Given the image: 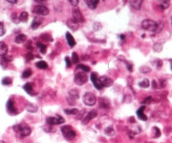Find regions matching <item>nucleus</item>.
Listing matches in <instances>:
<instances>
[{
	"label": "nucleus",
	"mask_w": 172,
	"mask_h": 143,
	"mask_svg": "<svg viewBox=\"0 0 172 143\" xmlns=\"http://www.w3.org/2000/svg\"><path fill=\"white\" fill-rule=\"evenodd\" d=\"M61 131L62 133L64 138L67 141H72L76 137L75 131L70 125H64L61 128Z\"/></svg>",
	"instance_id": "1"
},
{
	"label": "nucleus",
	"mask_w": 172,
	"mask_h": 143,
	"mask_svg": "<svg viewBox=\"0 0 172 143\" xmlns=\"http://www.w3.org/2000/svg\"><path fill=\"white\" fill-rule=\"evenodd\" d=\"M142 27L148 32H155L156 30L158 29L159 26L156 21L150 20V19H146V20H143L142 22Z\"/></svg>",
	"instance_id": "2"
},
{
	"label": "nucleus",
	"mask_w": 172,
	"mask_h": 143,
	"mask_svg": "<svg viewBox=\"0 0 172 143\" xmlns=\"http://www.w3.org/2000/svg\"><path fill=\"white\" fill-rule=\"evenodd\" d=\"M13 129L18 134H20L22 137L29 135L31 134V132H32L31 128L28 125H26V124H16V125L13 127Z\"/></svg>",
	"instance_id": "3"
},
{
	"label": "nucleus",
	"mask_w": 172,
	"mask_h": 143,
	"mask_svg": "<svg viewBox=\"0 0 172 143\" xmlns=\"http://www.w3.org/2000/svg\"><path fill=\"white\" fill-rule=\"evenodd\" d=\"M87 81H88V76L86 75V72H77L74 76V83L77 85L82 86L86 84Z\"/></svg>",
	"instance_id": "4"
},
{
	"label": "nucleus",
	"mask_w": 172,
	"mask_h": 143,
	"mask_svg": "<svg viewBox=\"0 0 172 143\" xmlns=\"http://www.w3.org/2000/svg\"><path fill=\"white\" fill-rule=\"evenodd\" d=\"M83 101L86 106H92L97 103V96L92 92H86L83 97Z\"/></svg>",
	"instance_id": "5"
},
{
	"label": "nucleus",
	"mask_w": 172,
	"mask_h": 143,
	"mask_svg": "<svg viewBox=\"0 0 172 143\" xmlns=\"http://www.w3.org/2000/svg\"><path fill=\"white\" fill-rule=\"evenodd\" d=\"M46 123L49 125H57V124H62L63 123H65V119L60 116L56 115L55 117H49L47 118Z\"/></svg>",
	"instance_id": "6"
},
{
	"label": "nucleus",
	"mask_w": 172,
	"mask_h": 143,
	"mask_svg": "<svg viewBox=\"0 0 172 143\" xmlns=\"http://www.w3.org/2000/svg\"><path fill=\"white\" fill-rule=\"evenodd\" d=\"M33 12L38 15V16H48L50 14V10H49V9L44 5H37L33 8Z\"/></svg>",
	"instance_id": "7"
},
{
	"label": "nucleus",
	"mask_w": 172,
	"mask_h": 143,
	"mask_svg": "<svg viewBox=\"0 0 172 143\" xmlns=\"http://www.w3.org/2000/svg\"><path fill=\"white\" fill-rule=\"evenodd\" d=\"M72 20L75 21L76 23H83L84 22V18L82 15V13L79 9H74L72 10Z\"/></svg>",
	"instance_id": "8"
},
{
	"label": "nucleus",
	"mask_w": 172,
	"mask_h": 143,
	"mask_svg": "<svg viewBox=\"0 0 172 143\" xmlns=\"http://www.w3.org/2000/svg\"><path fill=\"white\" fill-rule=\"evenodd\" d=\"M90 79H91V82H92V84H94V86L96 87V89H99V90H101V89H103V86L101 85L97 72H92V73H91V75H90Z\"/></svg>",
	"instance_id": "9"
},
{
	"label": "nucleus",
	"mask_w": 172,
	"mask_h": 143,
	"mask_svg": "<svg viewBox=\"0 0 172 143\" xmlns=\"http://www.w3.org/2000/svg\"><path fill=\"white\" fill-rule=\"evenodd\" d=\"M99 80L101 82V85L103 86V88L104 87H110L114 84V80L108 78V77H107V76H101L99 78Z\"/></svg>",
	"instance_id": "10"
},
{
	"label": "nucleus",
	"mask_w": 172,
	"mask_h": 143,
	"mask_svg": "<svg viewBox=\"0 0 172 143\" xmlns=\"http://www.w3.org/2000/svg\"><path fill=\"white\" fill-rule=\"evenodd\" d=\"M97 116V112L96 110L90 111V113H88L84 116V119L82 120V124H87L91 119L95 118Z\"/></svg>",
	"instance_id": "11"
},
{
	"label": "nucleus",
	"mask_w": 172,
	"mask_h": 143,
	"mask_svg": "<svg viewBox=\"0 0 172 143\" xmlns=\"http://www.w3.org/2000/svg\"><path fill=\"white\" fill-rule=\"evenodd\" d=\"M7 111L9 112V113L11 114V115H16V114L18 113L13 100H9L8 101V103H7Z\"/></svg>",
	"instance_id": "12"
},
{
	"label": "nucleus",
	"mask_w": 172,
	"mask_h": 143,
	"mask_svg": "<svg viewBox=\"0 0 172 143\" xmlns=\"http://www.w3.org/2000/svg\"><path fill=\"white\" fill-rule=\"evenodd\" d=\"M43 18L40 16H36L34 17L33 21L32 22V24H31V28L33 30H36L38 28L39 26L41 25L43 23Z\"/></svg>",
	"instance_id": "13"
},
{
	"label": "nucleus",
	"mask_w": 172,
	"mask_h": 143,
	"mask_svg": "<svg viewBox=\"0 0 172 143\" xmlns=\"http://www.w3.org/2000/svg\"><path fill=\"white\" fill-rule=\"evenodd\" d=\"M143 1L144 0H130V5L132 9H134L135 10H138L142 7Z\"/></svg>",
	"instance_id": "14"
},
{
	"label": "nucleus",
	"mask_w": 172,
	"mask_h": 143,
	"mask_svg": "<svg viewBox=\"0 0 172 143\" xmlns=\"http://www.w3.org/2000/svg\"><path fill=\"white\" fill-rule=\"evenodd\" d=\"M89 8L90 9H96L100 0H84Z\"/></svg>",
	"instance_id": "15"
},
{
	"label": "nucleus",
	"mask_w": 172,
	"mask_h": 143,
	"mask_svg": "<svg viewBox=\"0 0 172 143\" xmlns=\"http://www.w3.org/2000/svg\"><path fill=\"white\" fill-rule=\"evenodd\" d=\"M145 108H146V106H141L138 109V111L136 112V114H137L138 118H140L141 120H143V121H146L147 119V116L144 114V110H145Z\"/></svg>",
	"instance_id": "16"
},
{
	"label": "nucleus",
	"mask_w": 172,
	"mask_h": 143,
	"mask_svg": "<svg viewBox=\"0 0 172 143\" xmlns=\"http://www.w3.org/2000/svg\"><path fill=\"white\" fill-rule=\"evenodd\" d=\"M68 96H69L68 97L72 99V100H77V99L79 98V92L78 89H71V90L68 92Z\"/></svg>",
	"instance_id": "17"
},
{
	"label": "nucleus",
	"mask_w": 172,
	"mask_h": 143,
	"mask_svg": "<svg viewBox=\"0 0 172 143\" xmlns=\"http://www.w3.org/2000/svg\"><path fill=\"white\" fill-rule=\"evenodd\" d=\"M157 2L161 9H166L170 6V0H157Z\"/></svg>",
	"instance_id": "18"
},
{
	"label": "nucleus",
	"mask_w": 172,
	"mask_h": 143,
	"mask_svg": "<svg viewBox=\"0 0 172 143\" xmlns=\"http://www.w3.org/2000/svg\"><path fill=\"white\" fill-rule=\"evenodd\" d=\"M66 38H67V41L68 43V44H69V46L72 47V48L73 46H75V39H74V38L72 37V35L70 33L67 32V33H66Z\"/></svg>",
	"instance_id": "19"
},
{
	"label": "nucleus",
	"mask_w": 172,
	"mask_h": 143,
	"mask_svg": "<svg viewBox=\"0 0 172 143\" xmlns=\"http://www.w3.org/2000/svg\"><path fill=\"white\" fill-rule=\"evenodd\" d=\"M8 53V46L4 42H0V56H4Z\"/></svg>",
	"instance_id": "20"
},
{
	"label": "nucleus",
	"mask_w": 172,
	"mask_h": 143,
	"mask_svg": "<svg viewBox=\"0 0 172 143\" xmlns=\"http://www.w3.org/2000/svg\"><path fill=\"white\" fill-rule=\"evenodd\" d=\"M23 89H24V90H25L26 92L27 93V94H29V95H31V96H34V95H35V92L33 91V86H32V84H30V83H26V84L23 86Z\"/></svg>",
	"instance_id": "21"
},
{
	"label": "nucleus",
	"mask_w": 172,
	"mask_h": 143,
	"mask_svg": "<svg viewBox=\"0 0 172 143\" xmlns=\"http://www.w3.org/2000/svg\"><path fill=\"white\" fill-rule=\"evenodd\" d=\"M26 39V35L21 33V34H19V35H17L16 37L15 42L16 43V44H22L23 42H25Z\"/></svg>",
	"instance_id": "22"
},
{
	"label": "nucleus",
	"mask_w": 172,
	"mask_h": 143,
	"mask_svg": "<svg viewBox=\"0 0 172 143\" xmlns=\"http://www.w3.org/2000/svg\"><path fill=\"white\" fill-rule=\"evenodd\" d=\"M105 134L107 136H110V137H112V136H114L115 135V131H114V129L113 127H107V128H106L105 129Z\"/></svg>",
	"instance_id": "23"
},
{
	"label": "nucleus",
	"mask_w": 172,
	"mask_h": 143,
	"mask_svg": "<svg viewBox=\"0 0 172 143\" xmlns=\"http://www.w3.org/2000/svg\"><path fill=\"white\" fill-rule=\"evenodd\" d=\"M64 113L67 115H76L79 113V111L77 108H72V109H65Z\"/></svg>",
	"instance_id": "24"
},
{
	"label": "nucleus",
	"mask_w": 172,
	"mask_h": 143,
	"mask_svg": "<svg viewBox=\"0 0 172 143\" xmlns=\"http://www.w3.org/2000/svg\"><path fill=\"white\" fill-rule=\"evenodd\" d=\"M36 67L39 69H47L48 68V64L44 61H39L36 63Z\"/></svg>",
	"instance_id": "25"
},
{
	"label": "nucleus",
	"mask_w": 172,
	"mask_h": 143,
	"mask_svg": "<svg viewBox=\"0 0 172 143\" xmlns=\"http://www.w3.org/2000/svg\"><path fill=\"white\" fill-rule=\"evenodd\" d=\"M19 20L21 22H26V21H28V14H27V12L21 13L20 17H19Z\"/></svg>",
	"instance_id": "26"
},
{
	"label": "nucleus",
	"mask_w": 172,
	"mask_h": 143,
	"mask_svg": "<svg viewBox=\"0 0 172 143\" xmlns=\"http://www.w3.org/2000/svg\"><path fill=\"white\" fill-rule=\"evenodd\" d=\"M37 46L38 47L39 51H40V52H41L42 54H45V53H46L47 47L45 44H44L42 43H37Z\"/></svg>",
	"instance_id": "27"
},
{
	"label": "nucleus",
	"mask_w": 172,
	"mask_h": 143,
	"mask_svg": "<svg viewBox=\"0 0 172 143\" xmlns=\"http://www.w3.org/2000/svg\"><path fill=\"white\" fill-rule=\"evenodd\" d=\"M138 85L140 87H142V88H147V87H149L150 83H149V80L147 79V78H144L142 82L139 83Z\"/></svg>",
	"instance_id": "28"
},
{
	"label": "nucleus",
	"mask_w": 172,
	"mask_h": 143,
	"mask_svg": "<svg viewBox=\"0 0 172 143\" xmlns=\"http://www.w3.org/2000/svg\"><path fill=\"white\" fill-rule=\"evenodd\" d=\"M77 68H78V69H81V70L84 72H90V67L86 66V65H84V64H80V65H79V66L77 67Z\"/></svg>",
	"instance_id": "29"
},
{
	"label": "nucleus",
	"mask_w": 172,
	"mask_h": 143,
	"mask_svg": "<svg viewBox=\"0 0 172 143\" xmlns=\"http://www.w3.org/2000/svg\"><path fill=\"white\" fill-rule=\"evenodd\" d=\"M8 63L9 61L5 59V57L4 56H2L1 58H0V65L3 67L4 68H7V66H8Z\"/></svg>",
	"instance_id": "30"
},
{
	"label": "nucleus",
	"mask_w": 172,
	"mask_h": 143,
	"mask_svg": "<svg viewBox=\"0 0 172 143\" xmlns=\"http://www.w3.org/2000/svg\"><path fill=\"white\" fill-rule=\"evenodd\" d=\"M26 109L28 112H32V113H36L37 112V109L38 107L36 106L33 105V104H28L27 106H26Z\"/></svg>",
	"instance_id": "31"
},
{
	"label": "nucleus",
	"mask_w": 172,
	"mask_h": 143,
	"mask_svg": "<svg viewBox=\"0 0 172 143\" xmlns=\"http://www.w3.org/2000/svg\"><path fill=\"white\" fill-rule=\"evenodd\" d=\"M72 63H78L79 62V55H77V53L75 52H73L72 54Z\"/></svg>",
	"instance_id": "32"
},
{
	"label": "nucleus",
	"mask_w": 172,
	"mask_h": 143,
	"mask_svg": "<svg viewBox=\"0 0 172 143\" xmlns=\"http://www.w3.org/2000/svg\"><path fill=\"white\" fill-rule=\"evenodd\" d=\"M11 84H12V79L10 78L6 77V78H4L2 80V84L3 85H10Z\"/></svg>",
	"instance_id": "33"
},
{
	"label": "nucleus",
	"mask_w": 172,
	"mask_h": 143,
	"mask_svg": "<svg viewBox=\"0 0 172 143\" xmlns=\"http://www.w3.org/2000/svg\"><path fill=\"white\" fill-rule=\"evenodd\" d=\"M31 75H32V71H31L30 69H26V70L23 72L21 77H22L23 78H29Z\"/></svg>",
	"instance_id": "34"
},
{
	"label": "nucleus",
	"mask_w": 172,
	"mask_h": 143,
	"mask_svg": "<svg viewBox=\"0 0 172 143\" xmlns=\"http://www.w3.org/2000/svg\"><path fill=\"white\" fill-rule=\"evenodd\" d=\"M65 61H66V64H67V68H71L72 64V60L68 57V56H67L66 58H65Z\"/></svg>",
	"instance_id": "35"
},
{
	"label": "nucleus",
	"mask_w": 172,
	"mask_h": 143,
	"mask_svg": "<svg viewBox=\"0 0 172 143\" xmlns=\"http://www.w3.org/2000/svg\"><path fill=\"white\" fill-rule=\"evenodd\" d=\"M4 33H5V29H4V24L0 22V37H2Z\"/></svg>",
	"instance_id": "36"
},
{
	"label": "nucleus",
	"mask_w": 172,
	"mask_h": 143,
	"mask_svg": "<svg viewBox=\"0 0 172 143\" xmlns=\"http://www.w3.org/2000/svg\"><path fill=\"white\" fill-rule=\"evenodd\" d=\"M140 71L143 72V73H147V72H151V69L148 68V67H143V68H140Z\"/></svg>",
	"instance_id": "37"
},
{
	"label": "nucleus",
	"mask_w": 172,
	"mask_h": 143,
	"mask_svg": "<svg viewBox=\"0 0 172 143\" xmlns=\"http://www.w3.org/2000/svg\"><path fill=\"white\" fill-rule=\"evenodd\" d=\"M152 101H153V99H152L151 96H148L147 98H146L144 101H142L143 104H150L152 102Z\"/></svg>",
	"instance_id": "38"
},
{
	"label": "nucleus",
	"mask_w": 172,
	"mask_h": 143,
	"mask_svg": "<svg viewBox=\"0 0 172 143\" xmlns=\"http://www.w3.org/2000/svg\"><path fill=\"white\" fill-rule=\"evenodd\" d=\"M26 59L27 61H31V60L33 59V55L32 53H27V54L26 55Z\"/></svg>",
	"instance_id": "39"
},
{
	"label": "nucleus",
	"mask_w": 172,
	"mask_h": 143,
	"mask_svg": "<svg viewBox=\"0 0 172 143\" xmlns=\"http://www.w3.org/2000/svg\"><path fill=\"white\" fill-rule=\"evenodd\" d=\"M69 1V3L72 5V6H74L76 7L78 4H79V0H68Z\"/></svg>",
	"instance_id": "40"
},
{
	"label": "nucleus",
	"mask_w": 172,
	"mask_h": 143,
	"mask_svg": "<svg viewBox=\"0 0 172 143\" xmlns=\"http://www.w3.org/2000/svg\"><path fill=\"white\" fill-rule=\"evenodd\" d=\"M155 131H156L155 137H159V136H160V134H161V133H160V130H159V129H158V128H157V127H155Z\"/></svg>",
	"instance_id": "41"
},
{
	"label": "nucleus",
	"mask_w": 172,
	"mask_h": 143,
	"mask_svg": "<svg viewBox=\"0 0 172 143\" xmlns=\"http://www.w3.org/2000/svg\"><path fill=\"white\" fill-rule=\"evenodd\" d=\"M7 2H9V3H10V4H16L17 3V0H6Z\"/></svg>",
	"instance_id": "42"
},
{
	"label": "nucleus",
	"mask_w": 172,
	"mask_h": 143,
	"mask_svg": "<svg viewBox=\"0 0 172 143\" xmlns=\"http://www.w3.org/2000/svg\"><path fill=\"white\" fill-rule=\"evenodd\" d=\"M127 68H128V70L130 72H132V65H131V64H128Z\"/></svg>",
	"instance_id": "43"
},
{
	"label": "nucleus",
	"mask_w": 172,
	"mask_h": 143,
	"mask_svg": "<svg viewBox=\"0 0 172 143\" xmlns=\"http://www.w3.org/2000/svg\"><path fill=\"white\" fill-rule=\"evenodd\" d=\"M153 88H156V87H157V84H156V81H154V80L153 81Z\"/></svg>",
	"instance_id": "44"
},
{
	"label": "nucleus",
	"mask_w": 172,
	"mask_h": 143,
	"mask_svg": "<svg viewBox=\"0 0 172 143\" xmlns=\"http://www.w3.org/2000/svg\"><path fill=\"white\" fill-rule=\"evenodd\" d=\"M36 2H38V3H42V2H45V1H48V0H35Z\"/></svg>",
	"instance_id": "45"
},
{
	"label": "nucleus",
	"mask_w": 172,
	"mask_h": 143,
	"mask_svg": "<svg viewBox=\"0 0 172 143\" xmlns=\"http://www.w3.org/2000/svg\"><path fill=\"white\" fill-rule=\"evenodd\" d=\"M0 143H5V142H4V141H0Z\"/></svg>",
	"instance_id": "46"
},
{
	"label": "nucleus",
	"mask_w": 172,
	"mask_h": 143,
	"mask_svg": "<svg viewBox=\"0 0 172 143\" xmlns=\"http://www.w3.org/2000/svg\"><path fill=\"white\" fill-rule=\"evenodd\" d=\"M171 70H172V61H171Z\"/></svg>",
	"instance_id": "47"
}]
</instances>
